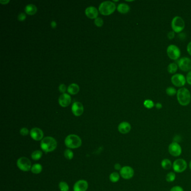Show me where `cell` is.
Here are the masks:
<instances>
[{"mask_svg":"<svg viewBox=\"0 0 191 191\" xmlns=\"http://www.w3.org/2000/svg\"><path fill=\"white\" fill-rule=\"evenodd\" d=\"M57 143L54 138L50 136L45 137L40 143V147L44 152L53 151L57 147Z\"/></svg>","mask_w":191,"mask_h":191,"instance_id":"1","label":"cell"},{"mask_svg":"<svg viewBox=\"0 0 191 191\" xmlns=\"http://www.w3.org/2000/svg\"><path fill=\"white\" fill-rule=\"evenodd\" d=\"M177 99L179 103L182 106H187L191 102V96L189 91L186 88H183L177 91Z\"/></svg>","mask_w":191,"mask_h":191,"instance_id":"2","label":"cell"},{"mask_svg":"<svg viewBox=\"0 0 191 191\" xmlns=\"http://www.w3.org/2000/svg\"><path fill=\"white\" fill-rule=\"evenodd\" d=\"M66 146L70 149H77L81 146L82 141L79 136L76 135H70L65 140Z\"/></svg>","mask_w":191,"mask_h":191,"instance_id":"3","label":"cell"},{"mask_svg":"<svg viewBox=\"0 0 191 191\" xmlns=\"http://www.w3.org/2000/svg\"><path fill=\"white\" fill-rule=\"evenodd\" d=\"M116 5L112 1H104L99 7V11L103 15H109L116 10Z\"/></svg>","mask_w":191,"mask_h":191,"instance_id":"4","label":"cell"},{"mask_svg":"<svg viewBox=\"0 0 191 191\" xmlns=\"http://www.w3.org/2000/svg\"><path fill=\"white\" fill-rule=\"evenodd\" d=\"M185 21L180 16H175L172 20V29L174 32H181L185 29Z\"/></svg>","mask_w":191,"mask_h":191,"instance_id":"5","label":"cell"},{"mask_svg":"<svg viewBox=\"0 0 191 191\" xmlns=\"http://www.w3.org/2000/svg\"><path fill=\"white\" fill-rule=\"evenodd\" d=\"M187 168V162L183 159L175 160L173 163V169L175 173H181L185 172Z\"/></svg>","mask_w":191,"mask_h":191,"instance_id":"6","label":"cell"},{"mask_svg":"<svg viewBox=\"0 0 191 191\" xmlns=\"http://www.w3.org/2000/svg\"><path fill=\"white\" fill-rule=\"evenodd\" d=\"M17 166L19 168L24 172L29 171L32 169V163L29 159L25 157H21L17 160Z\"/></svg>","mask_w":191,"mask_h":191,"instance_id":"7","label":"cell"},{"mask_svg":"<svg viewBox=\"0 0 191 191\" xmlns=\"http://www.w3.org/2000/svg\"><path fill=\"white\" fill-rule=\"evenodd\" d=\"M168 151L173 156L178 157L181 154L182 149L179 143L174 141L169 145Z\"/></svg>","mask_w":191,"mask_h":191,"instance_id":"8","label":"cell"},{"mask_svg":"<svg viewBox=\"0 0 191 191\" xmlns=\"http://www.w3.org/2000/svg\"><path fill=\"white\" fill-rule=\"evenodd\" d=\"M167 55L170 59L176 60L180 57L181 51L177 46L171 44L167 48Z\"/></svg>","mask_w":191,"mask_h":191,"instance_id":"9","label":"cell"},{"mask_svg":"<svg viewBox=\"0 0 191 191\" xmlns=\"http://www.w3.org/2000/svg\"><path fill=\"white\" fill-rule=\"evenodd\" d=\"M135 174L133 169L130 166H123L120 170V175L124 179H130Z\"/></svg>","mask_w":191,"mask_h":191,"instance_id":"10","label":"cell"},{"mask_svg":"<svg viewBox=\"0 0 191 191\" xmlns=\"http://www.w3.org/2000/svg\"><path fill=\"white\" fill-rule=\"evenodd\" d=\"M179 68L183 71H188L191 70V59L188 57H183L178 62Z\"/></svg>","mask_w":191,"mask_h":191,"instance_id":"11","label":"cell"},{"mask_svg":"<svg viewBox=\"0 0 191 191\" xmlns=\"http://www.w3.org/2000/svg\"><path fill=\"white\" fill-rule=\"evenodd\" d=\"M172 84L177 87H181L185 85L186 82V79L184 75L178 74L172 76L171 78Z\"/></svg>","mask_w":191,"mask_h":191,"instance_id":"12","label":"cell"},{"mask_svg":"<svg viewBox=\"0 0 191 191\" xmlns=\"http://www.w3.org/2000/svg\"><path fill=\"white\" fill-rule=\"evenodd\" d=\"M72 112L75 116H80L84 112V107L82 104L78 101L74 102L72 106Z\"/></svg>","mask_w":191,"mask_h":191,"instance_id":"13","label":"cell"},{"mask_svg":"<svg viewBox=\"0 0 191 191\" xmlns=\"http://www.w3.org/2000/svg\"><path fill=\"white\" fill-rule=\"evenodd\" d=\"M30 135L32 139L36 141H40L41 139H43L44 136L42 130L37 127L32 128L30 132Z\"/></svg>","mask_w":191,"mask_h":191,"instance_id":"14","label":"cell"},{"mask_svg":"<svg viewBox=\"0 0 191 191\" xmlns=\"http://www.w3.org/2000/svg\"><path fill=\"white\" fill-rule=\"evenodd\" d=\"M71 96L66 93H63L59 97V102L60 105L63 107H67L71 103Z\"/></svg>","mask_w":191,"mask_h":191,"instance_id":"15","label":"cell"},{"mask_svg":"<svg viewBox=\"0 0 191 191\" xmlns=\"http://www.w3.org/2000/svg\"><path fill=\"white\" fill-rule=\"evenodd\" d=\"M88 188V182L85 180H80L75 183L74 186V191H86Z\"/></svg>","mask_w":191,"mask_h":191,"instance_id":"16","label":"cell"},{"mask_svg":"<svg viewBox=\"0 0 191 191\" xmlns=\"http://www.w3.org/2000/svg\"><path fill=\"white\" fill-rule=\"evenodd\" d=\"M85 14L90 19H96L98 15V11L96 7L94 6H89L85 10Z\"/></svg>","mask_w":191,"mask_h":191,"instance_id":"17","label":"cell"},{"mask_svg":"<svg viewBox=\"0 0 191 191\" xmlns=\"http://www.w3.org/2000/svg\"><path fill=\"white\" fill-rule=\"evenodd\" d=\"M118 129L120 133L122 134H126L130 132L131 130V126L127 122H122L119 124Z\"/></svg>","mask_w":191,"mask_h":191,"instance_id":"18","label":"cell"},{"mask_svg":"<svg viewBox=\"0 0 191 191\" xmlns=\"http://www.w3.org/2000/svg\"><path fill=\"white\" fill-rule=\"evenodd\" d=\"M25 13L30 15H34L37 11V7L33 4H28L25 8Z\"/></svg>","mask_w":191,"mask_h":191,"instance_id":"19","label":"cell"},{"mask_svg":"<svg viewBox=\"0 0 191 191\" xmlns=\"http://www.w3.org/2000/svg\"><path fill=\"white\" fill-rule=\"evenodd\" d=\"M130 6L126 3H120L117 6V10L121 13H126L130 11Z\"/></svg>","mask_w":191,"mask_h":191,"instance_id":"20","label":"cell"},{"mask_svg":"<svg viewBox=\"0 0 191 191\" xmlns=\"http://www.w3.org/2000/svg\"><path fill=\"white\" fill-rule=\"evenodd\" d=\"M79 90H80V88L78 85L76 84H71L68 86V88H67V91L68 93L72 95L78 94Z\"/></svg>","mask_w":191,"mask_h":191,"instance_id":"21","label":"cell"},{"mask_svg":"<svg viewBox=\"0 0 191 191\" xmlns=\"http://www.w3.org/2000/svg\"><path fill=\"white\" fill-rule=\"evenodd\" d=\"M162 167L165 170H169L173 167L172 162L168 159H164L161 162Z\"/></svg>","mask_w":191,"mask_h":191,"instance_id":"22","label":"cell"},{"mask_svg":"<svg viewBox=\"0 0 191 191\" xmlns=\"http://www.w3.org/2000/svg\"><path fill=\"white\" fill-rule=\"evenodd\" d=\"M43 167L42 165L39 164H35L32 165V169H31V171L33 174H39L42 171Z\"/></svg>","mask_w":191,"mask_h":191,"instance_id":"23","label":"cell"},{"mask_svg":"<svg viewBox=\"0 0 191 191\" xmlns=\"http://www.w3.org/2000/svg\"><path fill=\"white\" fill-rule=\"evenodd\" d=\"M42 155L43 152L41 151L36 150L32 152L31 157L34 160H39L42 158Z\"/></svg>","mask_w":191,"mask_h":191,"instance_id":"24","label":"cell"},{"mask_svg":"<svg viewBox=\"0 0 191 191\" xmlns=\"http://www.w3.org/2000/svg\"><path fill=\"white\" fill-rule=\"evenodd\" d=\"M175 178H176V175H175V173L170 172L166 174V177H165V179H166V181L171 183V182H173V181H175Z\"/></svg>","mask_w":191,"mask_h":191,"instance_id":"25","label":"cell"},{"mask_svg":"<svg viewBox=\"0 0 191 191\" xmlns=\"http://www.w3.org/2000/svg\"><path fill=\"white\" fill-rule=\"evenodd\" d=\"M120 178V175L117 172H113L111 173L109 176V179L110 181L113 183H116L119 181Z\"/></svg>","mask_w":191,"mask_h":191,"instance_id":"26","label":"cell"},{"mask_svg":"<svg viewBox=\"0 0 191 191\" xmlns=\"http://www.w3.org/2000/svg\"><path fill=\"white\" fill-rule=\"evenodd\" d=\"M178 70L177 65L175 63H172L169 64L168 67V71L170 74H174Z\"/></svg>","mask_w":191,"mask_h":191,"instance_id":"27","label":"cell"},{"mask_svg":"<svg viewBox=\"0 0 191 191\" xmlns=\"http://www.w3.org/2000/svg\"><path fill=\"white\" fill-rule=\"evenodd\" d=\"M64 156L66 159L71 160L74 158V152L70 149H66L64 152Z\"/></svg>","mask_w":191,"mask_h":191,"instance_id":"28","label":"cell"},{"mask_svg":"<svg viewBox=\"0 0 191 191\" xmlns=\"http://www.w3.org/2000/svg\"><path fill=\"white\" fill-rule=\"evenodd\" d=\"M59 188L61 191H69V186L67 183L65 181H61L59 183Z\"/></svg>","mask_w":191,"mask_h":191,"instance_id":"29","label":"cell"},{"mask_svg":"<svg viewBox=\"0 0 191 191\" xmlns=\"http://www.w3.org/2000/svg\"><path fill=\"white\" fill-rule=\"evenodd\" d=\"M166 94L169 96H173L176 94L177 90L175 88H173V87H169L166 89Z\"/></svg>","mask_w":191,"mask_h":191,"instance_id":"30","label":"cell"},{"mask_svg":"<svg viewBox=\"0 0 191 191\" xmlns=\"http://www.w3.org/2000/svg\"><path fill=\"white\" fill-rule=\"evenodd\" d=\"M143 105L145 107H146L147 109H151L154 106V104L153 101L151 100H146L143 103Z\"/></svg>","mask_w":191,"mask_h":191,"instance_id":"31","label":"cell"},{"mask_svg":"<svg viewBox=\"0 0 191 191\" xmlns=\"http://www.w3.org/2000/svg\"><path fill=\"white\" fill-rule=\"evenodd\" d=\"M94 23L98 27H101L103 25V20L101 17H97L94 20Z\"/></svg>","mask_w":191,"mask_h":191,"instance_id":"32","label":"cell"},{"mask_svg":"<svg viewBox=\"0 0 191 191\" xmlns=\"http://www.w3.org/2000/svg\"><path fill=\"white\" fill-rule=\"evenodd\" d=\"M20 133L22 136H25L29 134V130L25 127H24V128H21V130L20 131Z\"/></svg>","mask_w":191,"mask_h":191,"instance_id":"33","label":"cell"},{"mask_svg":"<svg viewBox=\"0 0 191 191\" xmlns=\"http://www.w3.org/2000/svg\"><path fill=\"white\" fill-rule=\"evenodd\" d=\"M170 191H184V189H183V188L179 185H175V186L173 187L170 189Z\"/></svg>","mask_w":191,"mask_h":191,"instance_id":"34","label":"cell"},{"mask_svg":"<svg viewBox=\"0 0 191 191\" xmlns=\"http://www.w3.org/2000/svg\"><path fill=\"white\" fill-rule=\"evenodd\" d=\"M26 14L24 13H21L19 14V15L17 16V19L19 21H24V20L26 19Z\"/></svg>","mask_w":191,"mask_h":191,"instance_id":"35","label":"cell"},{"mask_svg":"<svg viewBox=\"0 0 191 191\" xmlns=\"http://www.w3.org/2000/svg\"><path fill=\"white\" fill-rule=\"evenodd\" d=\"M59 89L60 92H61L62 93H64L66 90V86L65 84H62L59 86Z\"/></svg>","mask_w":191,"mask_h":191,"instance_id":"36","label":"cell"},{"mask_svg":"<svg viewBox=\"0 0 191 191\" xmlns=\"http://www.w3.org/2000/svg\"><path fill=\"white\" fill-rule=\"evenodd\" d=\"M186 81L188 82V84L191 85V71L189 72L186 76Z\"/></svg>","mask_w":191,"mask_h":191,"instance_id":"37","label":"cell"},{"mask_svg":"<svg viewBox=\"0 0 191 191\" xmlns=\"http://www.w3.org/2000/svg\"><path fill=\"white\" fill-rule=\"evenodd\" d=\"M174 36H175L174 32H173V31L170 32L168 34V37L169 39H173L174 38Z\"/></svg>","mask_w":191,"mask_h":191,"instance_id":"38","label":"cell"},{"mask_svg":"<svg viewBox=\"0 0 191 191\" xmlns=\"http://www.w3.org/2000/svg\"><path fill=\"white\" fill-rule=\"evenodd\" d=\"M122 166H121V165L119 163H117V164H116L115 165H114V169H116V170H120V169H122Z\"/></svg>","mask_w":191,"mask_h":191,"instance_id":"39","label":"cell"},{"mask_svg":"<svg viewBox=\"0 0 191 191\" xmlns=\"http://www.w3.org/2000/svg\"><path fill=\"white\" fill-rule=\"evenodd\" d=\"M187 49V51H188V53L191 55V42L188 43Z\"/></svg>","mask_w":191,"mask_h":191,"instance_id":"40","label":"cell"},{"mask_svg":"<svg viewBox=\"0 0 191 191\" xmlns=\"http://www.w3.org/2000/svg\"><path fill=\"white\" fill-rule=\"evenodd\" d=\"M10 2L9 0H1L0 1V3L2 5H5L6 3H9Z\"/></svg>","mask_w":191,"mask_h":191,"instance_id":"41","label":"cell"},{"mask_svg":"<svg viewBox=\"0 0 191 191\" xmlns=\"http://www.w3.org/2000/svg\"><path fill=\"white\" fill-rule=\"evenodd\" d=\"M51 25L52 28H55L56 26H57V23H56L55 21H52L51 23Z\"/></svg>","mask_w":191,"mask_h":191,"instance_id":"42","label":"cell"},{"mask_svg":"<svg viewBox=\"0 0 191 191\" xmlns=\"http://www.w3.org/2000/svg\"><path fill=\"white\" fill-rule=\"evenodd\" d=\"M155 107L156 108H157V109H161V108H162V104L159 103H158L156 104Z\"/></svg>","mask_w":191,"mask_h":191,"instance_id":"43","label":"cell"},{"mask_svg":"<svg viewBox=\"0 0 191 191\" xmlns=\"http://www.w3.org/2000/svg\"><path fill=\"white\" fill-rule=\"evenodd\" d=\"M189 169H190V170H191V160L189 162Z\"/></svg>","mask_w":191,"mask_h":191,"instance_id":"44","label":"cell"}]
</instances>
